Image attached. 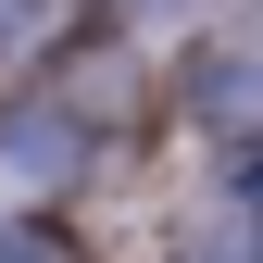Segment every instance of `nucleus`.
<instances>
[{
  "label": "nucleus",
  "mask_w": 263,
  "mask_h": 263,
  "mask_svg": "<svg viewBox=\"0 0 263 263\" xmlns=\"http://www.w3.org/2000/svg\"><path fill=\"white\" fill-rule=\"evenodd\" d=\"M188 113L226 125V138H251L263 125V38H201L188 50Z\"/></svg>",
  "instance_id": "obj_1"
},
{
  "label": "nucleus",
  "mask_w": 263,
  "mask_h": 263,
  "mask_svg": "<svg viewBox=\"0 0 263 263\" xmlns=\"http://www.w3.org/2000/svg\"><path fill=\"white\" fill-rule=\"evenodd\" d=\"M0 263H50V238H38V226H13V213H0Z\"/></svg>",
  "instance_id": "obj_2"
}]
</instances>
